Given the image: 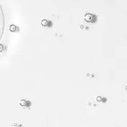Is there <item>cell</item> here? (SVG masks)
Instances as JSON below:
<instances>
[{"instance_id":"1","label":"cell","mask_w":127,"mask_h":127,"mask_svg":"<svg viewBox=\"0 0 127 127\" xmlns=\"http://www.w3.org/2000/svg\"><path fill=\"white\" fill-rule=\"evenodd\" d=\"M84 20L85 22L87 23H93L96 22L97 17L95 15H93L91 13H87L84 16Z\"/></svg>"}]
</instances>
